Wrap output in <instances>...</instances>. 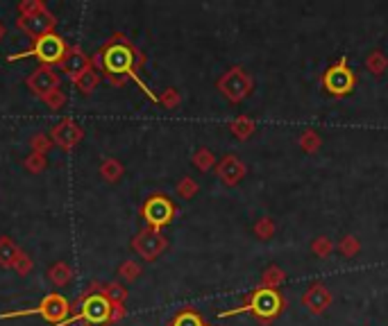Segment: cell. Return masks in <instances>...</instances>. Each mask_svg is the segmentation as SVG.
I'll list each match as a JSON object with an SVG mask.
<instances>
[{
	"label": "cell",
	"instance_id": "obj_1",
	"mask_svg": "<svg viewBox=\"0 0 388 326\" xmlns=\"http://www.w3.org/2000/svg\"><path fill=\"white\" fill-rule=\"evenodd\" d=\"M146 57L136 50L123 34H114L111 39L100 48V53L93 57V66L105 73V78L114 86H125L128 80H134L139 89L159 105V95H155L148 89V84L139 78V68L143 66Z\"/></svg>",
	"mask_w": 388,
	"mask_h": 326
},
{
	"label": "cell",
	"instance_id": "obj_2",
	"mask_svg": "<svg viewBox=\"0 0 388 326\" xmlns=\"http://www.w3.org/2000/svg\"><path fill=\"white\" fill-rule=\"evenodd\" d=\"M103 285L100 281H91L86 285V290L78 297V302L73 304L75 315H71L68 324L84 322L86 326H109L111 324V310L114 304L107 302L103 295Z\"/></svg>",
	"mask_w": 388,
	"mask_h": 326
},
{
	"label": "cell",
	"instance_id": "obj_3",
	"mask_svg": "<svg viewBox=\"0 0 388 326\" xmlns=\"http://www.w3.org/2000/svg\"><path fill=\"white\" fill-rule=\"evenodd\" d=\"M286 302L280 290H270V288L259 285L257 290L247 297V302L241 304L239 308H232V310H220L218 317H234V315H243V312H250L255 320H259L261 324H270L277 315H282Z\"/></svg>",
	"mask_w": 388,
	"mask_h": 326
},
{
	"label": "cell",
	"instance_id": "obj_4",
	"mask_svg": "<svg viewBox=\"0 0 388 326\" xmlns=\"http://www.w3.org/2000/svg\"><path fill=\"white\" fill-rule=\"evenodd\" d=\"M71 312H73V304L64 295L59 293H50L46 295L36 308H28V310H14V312H3L0 320H11V317H25V315H41L48 324H64L71 320Z\"/></svg>",
	"mask_w": 388,
	"mask_h": 326
},
{
	"label": "cell",
	"instance_id": "obj_5",
	"mask_svg": "<svg viewBox=\"0 0 388 326\" xmlns=\"http://www.w3.org/2000/svg\"><path fill=\"white\" fill-rule=\"evenodd\" d=\"M68 50V43L61 39L59 34L50 32L46 36H41V39H36L32 50H25V53L21 55H11L9 61H16V59H25V57H36L41 61V66H59V61L64 59Z\"/></svg>",
	"mask_w": 388,
	"mask_h": 326
},
{
	"label": "cell",
	"instance_id": "obj_6",
	"mask_svg": "<svg viewBox=\"0 0 388 326\" xmlns=\"http://www.w3.org/2000/svg\"><path fill=\"white\" fill-rule=\"evenodd\" d=\"M354 86H357V75L347 66V57H341L322 75V89L334 98H343L347 93H352Z\"/></svg>",
	"mask_w": 388,
	"mask_h": 326
},
{
	"label": "cell",
	"instance_id": "obj_7",
	"mask_svg": "<svg viewBox=\"0 0 388 326\" xmlns=\"http://www.w3.org/2000/svg\"><path fill=\"white\" fill-rule=\"evenodd\" d=\"M255 82L250 78V73L241 66H234L218 80V91L230 100V102L239 105L243 100L252 93Z\"/></svg>",
	"mask_w": 388,
	"mask_h": 326
},
{
	"label": "cell",
	"instance_id": "obj_8",
	"mask_svg": "<svg viewBox=\"0 0 388 326\" xmlns=\"http://www.w3.org/2000/svg\"><path fill=\"white\" fill-rule=\"evenodd\" d=\"M141 216L143 220L148 222L150 229H157L161 231L166 227V224H170V220L178 216V206H175L170 199L166 195H150L143 206H141Z\"/></svg>",
	"mask_w": 388,
	"mask_h": 326
},
{
	"label": "cell",
	"instance_id": "obj_9",
	"mask_svg": "<svg viewBox=\"0 0 388 326\" xmlns=\"http://www.w3.org/2000/svg\"><path fill=\"white\" fill-rule=\"evenodd\" d=\"M166 247H168L166 236L161 231H157V229H150V227L141 229L132 238V249L148 263L157 261L161 254L166 252Z\"/></svg>",
	"mask_w": 388,
	"mask_h": 326
},
{
	"label": "cell",
	"instance_id": "obj_10",
	"mask_svg": "<svg viewBox=\"0 0 388 326\" xmlns=\"http://www.w3.org/2000/svg\"><path fill=\"white\" fill-rule=\"evenodd\" d=\"M59 68L61 73H66V78L75 84L86 70L93 68V57L86 55L80 46H68L64 59L59 61Z\"/></svg>",
	"mask_w": 388,
	"mask_h": 326
},
{
	"label": "cell",
	"instance_id": "obj_11",
	"mask_svg": "<svg viewBox=\"0 0 388 326\" xmlns=\"http://www.w3.org/2000/svg\"><path fill=\"white\" fill-rule=\"evenodd\" d=\"M16 25H19L21 32H25L30 39L36 41V39H41V36H46L55 30L57 19H55L53 11L44 9V11H39V14H32V16H19Z\"/></svg>",
	"mask_w": 388,
	"mask_h": 326
},
{
	"label": "cell",
	"instance_id": "obj_12",
	"mask_svg": "<svg viewBox=\"0 0 388 326\" xmlns=\"http://www.w3.org/2000/svg\"><path fill=\"white\" fill-rule=\"evenodd\" d=\"M82 136H84V130L80 127V122L73 118H61L57 125H53V130H50L53 143L61 149H66V152H71V149L82 141Z\"/></svg>",
	"mask_w": 388,
	"mask_h": 326
},
{
	"label": "cell",
	"instance_id": "obj_13",
	"mask_svg": "<svg viewBox=\"0 0 388 326\" xmlns=\"http://www.w3.org/2000/svg\"><path fill=\"white\" fill-rule=\"evenodd\" d=\"M59 73L53 68V66H39L32 75H28V80H25V84H28V89L36 95V98H46L50 95L53 91L59 89Z\"/></svg>",
	"mask_w": 388,
	"mask_h": 326
},
{
	"label": "cell",
	"instance_id": "obj_14",
	"mask_svg": "<svg viewBox=\"0 0 388 326\" xmlns=\"http://www.w3.org/2000/svg\"><path fill=\"white\" fill-rule=\"evenodd\" d=\"M332 290L325 283L316 281L307 288V293L302 295V304L309 308V312H314V315H322L325 310L332 306Z\"/></svg>",
	"mask_w": 388,
	"mask_h": 326
},
{
	"label": "cell",
	"instance_id": "obj_15",
	"mask_svg": "<svg viewBox=\"0 0 388 326\" xmlns=\"http://www.w3.org/2000/svg\"><path fill=\"white\" fill-rule=\"evenodd\" d=\"M245 172H247L245 163L236 154H228L216 163V174L225 186H236L239 182H243Z\"/></svg>",
	"mask_w": 388,
	"mask_h": 326
},
{
	"label": "cell",
	"instance_id": "obj_16",
	"mask_svg": "<svg viewBox=\"0 0 388 326\" xmlns=\"http://www.w3.org/2000/svg\"><path fill=\"white\" fill-rule=\"evenodd\" d=\"M48 281L53 283V285H57V288H66L71 281H73V277H75V272H73V268L68 265L66 261H57L55 265H50L48 268Z\"/></svg>",
	"mask_w": 388,
	"mask_h": 326
},
{
	"label": "cell",
	"instance_id": "obj_17",
	"mask_svg": "<svg viewBox=\"0 0 388 326\" xmlns=\"http://www.w3.org/2000/svg\"><path fill=\"white\" fill-rule=\"evenodd\" d=\"M19 254H21V247L11 241L9 236L0 238V268H14Z\"/></svg>",
	"mask_w": 388,
	"mask_h": 326
},
{
	"label": "cell",
	"instance_id": "obj_18",
	"mask_svg": "<svg viewBox=\"0 0 388 326\" xmlns=\"http://www.w3.org/2000/svg\"><path fill=\"white\" fill-rule=\"evenodd\" d=\"M123 174H125V166L118 159L107 157V159H103V163H100V177H103L107 184H116Z\"/></svg>",
	"mask_w": 388,
	"mask_h": 326
},
{
	"label": "cell",
	"instance_id": "obj_19",
	"mask_svg": "<svg viewBox=\"0 0 388 326\" xmlns=\"http://www.w3.org/2000/svg\"><path fill=\"white\" fill-rule=\"evenodd\" d=\"M230 130H232V134H234L239 141H247L250 136L255 134L257 122H255L252 118H250V116H236V118L230 122Z\"/></svg>",
	"mask_w": 388,
	"mask_h": 326
},
{
	"label": "cell",
	"instance_id": "obj_20",
	"mask_svg": "<svg viewBox=\"0 0 388 326\" xmlns=\"http://www.w3.org/2000/svg\"><path fill=\"white\" fill-rule=\"evenodd\" d=\"M98 84H100V70L93 66V68L86 70L78 82H75V89H78L82 95H89L98 89Z\"/></svg>",
	"mask_w": 388,
	"mask_h": 326
},
{
	"label": "cell",
	"instance_id": "obj_21",
	"mask_svg": "<svg viewBox=\"0 0 388 326\" xmlns=\"http://www.w3.org/2000/svg\"><path fill=\"white\" fill-rule=\"evenodd\" d=\"M168 326H211V324H207L203 315L195 312L193 308H186V310H180Z\"/></svg>",
	"mask_w": 388,
	"mask_h": 326
},
{
	"label": "cell",
	"instance_id": "obj_22",
	"mask_svg": "<svg viewBox=\"0 0 388 326\" xmlns=\"http://www.w3.org/2000/svg\"><path fill=\"white\" fill-rule=\"evenodd\" d=\"M103 295L107 297L109 304H125L128 302V290H125V285L121 281H109L103 285Z\"/></svg>",
	"mask_w": 388,
	"mask_h": 326
},
{
	"label": "cell",
	"instance_id": "obj_23",
	"mask_svg": "<svg viewBox=\"0 0 388 326\" xmlns=\"http://www.w3.org/2000/svg\"><path fill=\"white\" fill-rule=\"evenodd\" d=\"M366 68L374 75V78H382L388 68V57L382 53V50H372V53L366 57Z\"/></svg>",
	"mask_w": 388,
	"mask_h": 326
},
{
	"label": "cell",
	"instance_id": "obj_24",
	"mask_svg": "<svg viewBox=\"0 0 388 326\" xmlns=\"http://www.w3.org/2000/svg\"><path fill=\"white\" fill-rule=\"evenodd\" d=\"M193 166L200 170V172H207V170H211V168H216V157H214V152L211 149H207V147H198L195 149V154H193Z\"/></svg>",
	"mask_w": 388,
	"mask_h": 326
},
{
	"label": "cell",
	"instance_id": "obj_25",
	"mask_svg": "<svg viewBox=\"0 0 388 326\" xmlns=\"http://www.w3.org/2000/svg\"><path fill=\"white\" fill-rule=\"evenodd\" d=\"M286 279V272L277 265H270L266 272H264V277H261V285L264 288H270V290H280V285L284 283Z\"/></svg>",
	"mask_w": 388,
	"mask_h": 326
},
{
	"label": "cell",
	"instance_id": "obj_26",
	"mask_svg": "<svg viewBox=\"0 0 388 326\" xmlns=\"http://www.w3.org/2000/svg\"><path fill=\"white\" fill-rule=\"evenodd\" d=\"M297 145L302 147L307 154H316L318 147H320V136H318V132L316 130H305L302 134H300Z\"/></svg>",
	"mask_w": 388,
	"mask_h": 326
},
{
	"label": "cell",
	"instance_id": "obj_27",
	"mask_svg": "<svg viewBox=\"0 0 388 326\" xmlns=\"http://www.w3.org/2000/svg\"><path fill=\"white\" fill-rule=\"evenodd\" d=\"M30 147H32V152L46 157L50 149H53V139H50V134L39 132V134H34L32 139H30Z\"/></svg>",
	"mask_w": 388,
	"mask_h": 326
},
{
	"label": "cell",
	"instance_id": "obj_28",
	"mask_svg": "<svg viewBox=\"0 0 388 326\" xmlns=\"http://www.w3.org/2000/svg\"><path fill=\"white\" fill-rule=\"evenodd\" d=\"M118 277L121 279H125V281H136L141 277V265L136 261H125V263H121V268H118Z\"/></svg>",
	"mask_w": 388,
	"mask_h": 326
},
{
	"label": "cell",
	"instance_id": "obj_29",
	"mask_svg": "<svg viewBox=\"0 0 388 326\" xmlns=\"http://www.w3.org/2000/svg\"><path fill=\"white\" fill-rule=\"evenodd\" d=\"M311 252H314L318 258H327V256H332V252H334V243L330 241L327 236H318L314 243H311Z\"/></svg>",
	"mask_w": 388,
	"mask_h": 326
},
{
	"label": "cell",
	"instance_id": "obj_30",
	"mask_svg": "<svg viewBox=\"0 0 388 326\" xmlns=\"http://www.w3.org/2000/svg\"><path fill=\"white\" fill-rule=\"evenodd\" d=\"M339 252L347 258H352L361 252V243L357 236H343V241L339 243Z\"/></svg>",
	"mask_w": 388,
	"mask_h": 326
},
{
	"label": "cell",
	"instance_id": "obj_31",
	"mask_svg": "<svg viewBox=\"0 0 388 326\" xmlns=\"http://www.w3.org/2000/svg\"><path fill=\"white\" fill-rule=\"evenodd\" d=\"M198 191H200V186H198V182L191 179V177H182V179L178 182V195H180L182 199H193V197L198 195Z\"/></svg>",
	"mask_w": 388,
	"mask_h": 326
},
{
	"label": "cell",
	"instance_id": "obj_32",
	"mask_svg": "<svg viewBox=\"0 0 388 326\" xmlns=\"http://www.w3.org/2000/svg\"><path fill=\"white\" fill-rule=\"evenodd\" d=\"M23 166H25V170H28V172H32V174H39V172H44V170H46V166H48V159H46L44 154H36V152H32L28 159L23 161Z\"/></svg>",
	"mask_w": 388,
	"mask_h": 326
},
{
	"label": "cell",
	"instance_id": "obj_33",
	"mask_svg": "<svg viewBox=\"0 0 388 326\" xmlns=\"http://www.w3.org/2000/svg\"><path fill=\"white\" fill-rule=\"evenodd\" d=\"M159 105L164 107V109H178L182 105V95L178 89H166V91H161L159 95Z\"/></svg>",
	"mask_w": 388,
	"mask_h": 326
},
{
	"label": "cell",
	"instance_id": "obj_34",
	"mask_svg": "<svg viewBox=\"0 0 388 326\" xmlns=\"http://www.w3.org/2000/svg\"><path fill=\"white\" fill-rule=\"evenodd\" d=\"M255 233H257V238H261V241H270V238L275 236V222H272V218H261L255 224Z\"/></svg>",
	"mask_w": 388,
	"mask_h": 326
},
{
	"label": "cell",
	"instance_id": "obj_35",
	"mask_svg": "<svg viewBox=\"0 0 388 326\" xmlns=\"http://www.w3.org/2000/svg\"><path fill=\"white\" fill-rule=\"evenodd\" d=\"M44 9H48L44 5V0H23V3H19V16H32Z\"/></svg>",
	"mask_w": 388,
	"mask_h": 326
},
{
	"label": "cell",
	"instance_id": "obj_36",
	"mask_svg": "<svg viewBox=\"0 0 388 326\" xmlns=\"http://www.w3.org/2000/svg\"><path fill=\"white\" fill-rule=\"evenodd\" d=\"M32 268H34V261L30 258V254H25L23 249H21V254H19V258H16V263H14V270L19 277H28V274L32 272Z\"/></svg>",
	"mask_w": 388,
	"mask_h": 326
},
{
	"label": "cell",
	"instance_id": "obj_37",
	"mask_svg": "<svg viewBox=\"0 0 388 326\" xmlns=\"http://www.w3.org/2000/svg\"><path fill=\"white\" fill-rule=\"evenodd\" d=\"M41 102L48 107V109H53V111H57V109H61L66 105V93L64 91H53L50 95H46V98H41Z\"/></svg>",
	"mask_w": 388,
	"mask_h": 326
},
{
	"label": "cell",
	"instance_id": "obj_38",
	"mask_svg": "<svg viewBox=\"0 0 388 326\" xmlns=\"http://www.w3.org/2000/svg\"><path fill=\"white\" fill-rule=\"evenodd\" d=\"M125 315H128V308H125V304H116V306H114V310H111V324L121 322Z\"/></svg>",
	"mask_w": 388,
	"mask_h": 326
},
{
	"label": "cell",
	"instance_id": "obj_39",
	"mask_svg": "<svg viewBox=\"0 0 388 326\" xmlns=\"http://www.w3.org/2000/svg\"><path fill=\"white\" fill-rule=\"evenodd\" d=\"M7 34V28H5V23H0V41H3V36Z\"/></svg>",
	"mask_w": 388,
	"mask_h": 326
},
{
	"label": "cell",
	"instance_id": "obj_40",
	"mask_svg": "<svg viewBox=\"0 0 388 326\" xmlns=\"http://www.w3.org/2000/svg\"><path fill=\"white\" fill-rule=\"evenodd\" d=\"M57 326H73V324H68V322H64V324H57Z\"/></svg>",
	"mask_w": 388,
	"mask_h": 326
}]
</instances>
